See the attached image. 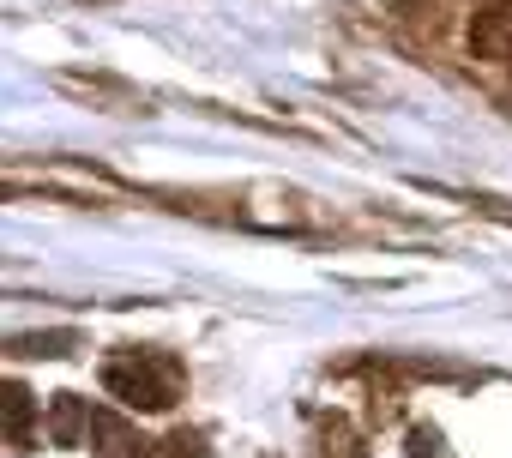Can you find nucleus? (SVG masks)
Returning <instances> with one entry per match:
<instances>
[{
  "instance_id": "1",
  "label": "nucleus",
  "mask_w": 512,
  "mask_h": 458,
  "mask_svg": "<svg viewBox=\"0 0 512 458\" xmlns=\"http://www.w3.org/2000/svg\"><path fill=\"white\" fill-rule=\"evenodd\" d=\"M103 386L121 398V404H139V410H169L181 398V362L163 356V350H133V356H115L103 368Z\"/></svg>"
}]
</instances>
